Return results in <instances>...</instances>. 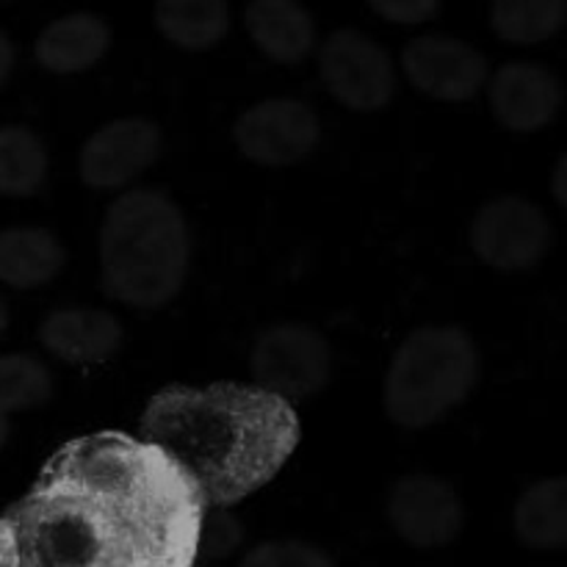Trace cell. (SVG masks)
Listing matches in <instances>:
<instances>
[{"label":"cell","instance_id":"13","mask_svg":"<svg viewBox=\"0 0 567 567\" xmlns=\"http://www.w3.org/2000/svg\"><path fill=\"white\" fill-rule=\"evenodd\" d=\"M39 341L61 363H105L122 347V324L109 310L61 308L44 316L39 324Z\"/></svg>","mask_w":567,"mask_h":567},{"label":"cell","instance_id":"9","mask_svg":"<svg viewBox=\"0 0 567 567\" xmlns=\"http://www.w3.org/2000/svg\"><path fill=\"white\" fill-rule=\"evenodd\" d=\"M402 70L421 94L441 103H468L485 89L487 59L457 37L424 33L404 44Z\"/></svg>","mask_w":567,"mask_h":567},{"label":"cell","instance_id":"21","mask_svg":"<svg viewBox=\"0 0 567 567\" xmlns=\"http://www.w3.org/2000/svg\"><path fill=\"white\" fill-rule=\"evenodd\" d=\"M53 374L31 354H0V413H25L50 402Z\"/></svg>","mask_w":567,"mask_h":567},{"label":"cell","instance_id":"22","mask_svg":"<svg viewBox=\"0 0 567 567\" xmlns=\"http://www.w3.org/2000/svg\"><path fill=\"white\" fill-rule=\"evenodd\" d=\"M238 567H338L327 551L305 540H266L247 551Z\"/></svg>","mask_w":567,"mask_h":567},{"label":"cell","instance_id":"3","mask_svg":"<svg viewBox=\"0 0 567 567\" xmlns=\"http://www.w3.org/2000/svg\"><path fill=\"white\" fill-rule=\"evenodd\" d=\"M192 238L181 208L155 188H136L105 210L100 230V271L111 299L158 310L181 293Z\"/></svg>","mask_w":567,"mask_h":567},{"label":"cell","instance_id":"6","mask_svg":"<svg viewBox=\"0 0 567 567\" xmlns=\"http://www.w3.org/2000/svg\"><path fill=\"white\" fill-rule=\"evenodd\" d=\"M319 72L327 92L349 111H382L396 94L391 53L358 28H341L319 50Z\"/></svg>","mask_w":567,"mask_h":567},{"label":"cell","instance_id":"7","mask_svg":"<svg viewBox=\"0 0 567 567\" xmlns=\"http://www.w3.org/2000/svg\"><path fill=\"white\" fill-rule=\"evenodd\" d=\"M551 221L526 197H496L476 210L468 241L476 258L498 271H526L551 249Z\"/></svg>","mask_w":567,"mask_h":567},{"label":"cell","instance_id":"20","mask_svg":"<svg viewBox=\"0 0 567 567\" xmlns=\"http://www.w3.org/2000/svg\"><path fill=\"white\" fill-rule=\"evenodd\" d=\"M567 0H493L491 25L509 44H543L563 31Z\"/></svg>","mask_w":567,"mask_h":567},{"label":"cell","instance_id":"16","mask_svg":"<svg viewBox=\"0 0 567 567\" xmlns=\"http://www.w3.org/2000/svg\"><path fill=\"white\" fill-rule=\"evenodd\" d=\"M66 264V249L44 227L0 230V282L17 291L48 286Z\"/></svg>","mask_w":567,"mask_h":567},{"label":"cell","instance_id":"2","mask_svg":"<svg viewBox=\"0 0 567 567\" xmlns=\"http://www.w3.org/2000/svg\"><path fill=\"white\" fill-rule=\"evenodd\" d=\"M291 402L258 385H172L150 399L142 441L188 474L205 507H233L269 485L299 446Z\"/></svg>","mask_w":567,"mask_h":567},{"label":"cell","instance_id":"29","mask_svg":"<svg viewBox=\"0 0 567 567\" xmlns=\"http://www.w3.org/2000/svg\"><path fill=\"white\" fill-rule=\"evenodd\" d=\"M6 327H9V308H6V302L0 299V338H3Z\"/></svg>","mask_w":567,"mask_h":567},{"label":"cell","instance_id":"15","mask_svg":"<svg viewBox=\"0 0 567 567\" xmlns=\"http://www.w3.org/2000/svg\"><path fill=\"white\" fill-rule=\"evenodd\" d=\"M111 48V28L103 17L75 11L48 22L33 44L39 66L53 75H75L92 70Z\"/></svg>","mask_w":567,"mask_h":567},{"label":"cell","instance_id":"5","mask_svg":"<svg viewBox=\"0 0 567 567\" xmlns=\"http://www.w3.org/2000/svg\"><path fill=\"white\" fill-rule=\"evenodd\" d=\"M255 385L286 402H299L324 391L332 371V352L316 327L286 321L266 327L249 354Z\"/></svg>","mask_w":567,"mask_h":567},{"label":"cell","instance_id":"10","mask_svg":"<svg viewBox=\"0 0 567 567\" xmlns=\"http://www.w3.org/2000/svg\"><path fill=\"white\" fill-rule=\"evenodd\" d=\"M388 518L408 546L432 551L457 540L465 524V509L457 491L446 480L410 474L393 485Z\"/></svg>","mask_w":567,"mask_h":567},{"label":"cell","instance_id":"18","mask_svg":"<svg viewBox=\"0 0 567 567\" xmlns=\"http://www.w3.org/2000/svg\"><path fill=\"white\" fill-rule=\"evenodd\" d=\"M155 28L181 50H210L230 31L227 0H155Z\"/></svg>","mask_w":567,"mask_h":567},{"label":"cell","instance_id":"26","mask_svg":"<svg viewBox=\"0 0 567 567\" xmlns=\"http://www.w3.org/2000/svg\"><path fill=\"white\" fill-rule=\"evenodd\" d=\"M14 61H17L14 44H11L9 33L0 31V89H3V83L11 78V70H14Z\"/></svg>","mask_w":567,"mask_h":567},{"label":"cell","instance_id":"28","mask_svg":"<svg viewBox=\"0 0 567 567\" xmlns=\"http://www.w3.org/2000/svg\"><path fill=\"white\" fill-rule=\"evenodd\" d=\"M9 432H11V426H9V415L0 413V449H3V446H6V441H9Z\"/></svg>","mask_w":567,"mask_h":567},{"label":"cell","instance_id":"27","mask_svg":"<svg viewBox=\"0 0 567 567\" xmlns=\"http://www.w3.org/2000/svg\"><path fill=\"white\" fill-rule=\"evenodd\" d=\"M563 177H565V158H559L557 169H554V194H557L559 205L565 203V186H563Z\"/></svg>","mask_w":567,"mask_h":567},{"label":"cell","instance_id":"23","mask_svg":"<svg viewBox=\"0 0 567 567\" xmlns=\"http://www.w3.org/2000/svg\"><path fill=\"white\" fill-rule=\"evenodd\" d=\"M244 540V529L227 507H205L203 526H199L197 557L227 559Z\"/></svg>","mask_w":567,"mask_h":567},{"label":"cell","instance_id":"19","mask_svg":"<svg viewBox=\"0 0 567 567\" xmlns=\"http://www.w3.org/2000/svg\"><path fill=\"white\" fill-rule=\"evenodd\" d=\"M48 147L25 125L0 127V197L25 199L44 186Z\"/></svg>","mask_w":567,"mask_h":567},{"label":"cell","instance_id":"11","mask_svg":"<svg viewBox=\"0 0 567 567\" xmlns=\"http://www.w3.org/2000/svg\"><path fill=\"white\" fill-rule=\"evenodd\" d=\"M161 127L142 116L114 120L86 138L78 172L89 188L114 192L136 181L161 155Z\"/></svg>","mask_w":567,"mask_h":567},{"label":"cell","instance_id":"12","mask_svg":"<svg viewBox=\"0 0 567 567\" xmlns=\"http://www.w3.org/2000/svg\"><path fill=\"white\" fill-rule=\"evenodd\" d=\"M487 103L493 120L513 133H537L557 120L563 83L543 64L509 61L487 75Z\"/></svg>","mask_w":567,"mask_h":567},{"label":"cell","instance_id":"14","mask_svg":"<svg viewBox=\"0 0 567 567\" xmlns=\"http://www.w3.org/2000/svg\"><path fill=\"white\" fill-rule=\"evenodd\" d=\"M244 25L255 48L277 64H302L316 48V22L299 0H249Z\"/></svg>","mask_w":567,"mask_h":567},{"label":"cell","instance_id":"4","mask_svg":"<svg viewBox=\"0 0 567 567\" xmlns=\"http://www.w3.org/2000/svg\"><path fill=\"white\" fill-rule=\"evenodd\" d=\"M480 349L463 327H421L393 354L382 404L393 424L426 430L457 410L480 382Z\"/></svg>","mask_w":567,"mask_h":567},{"label":"cell","instance_id":"1","mask_svg":"<svg viewBox=\"0 0 567 567\" xmlns=\"http://www.w3.org/2000/svg\"><path fill=\"white\" fill-rule=\"evenodd\" d=\"M203 513L164 449L97 432L64 443L3 518L17 567H194Z\"/></svg>","mask_w":567,"mask_h":567},{"label":"cell","instance_id":"25","mask_svg":"<svg viewBox=\"0 0 567 567\" xmlns=\"http://www.w3.org/2000/svg\"><path fill=\"white\" fill-rule=\"evenodd\" d=\"M0 567H17L14 532L6 518H0Z\"/></svg>","mask_w":567,"mask_h":567},{"label":"cell","instance_id":"8","mask_svg":"<svg viewBox=\"0 0 567 567\" xmlns=\"http://www.w3.org/2000/svg\"><path fill=\"white\" fill-rule=\"evenodd\" d=\"M236 147L260 166H293L308 158L321 138L319 116L308 103L271 97L238 116Z\"/></svg>","mask_w":567,"mask_h":567},{"label":"cell","instance_id":"30","mask_svg":"<svg viewBox=\"0 0 567 567\" xmlns=\"http://www.w3.org/2000/svg\"><path fill=\"white\" fill-rule=\"evenodd\" d=\"M194 567H197V565H194Z\"/></svg>","mask_w":567,"mask_h":567},{"label":"cell","instance_id":"24","mask_svg":"<svg viewBox=\"0 0 567 567\" xmlns=\"http://www.w3.org/2000/svg\"><path fill=\"white\" fill-rule=\"evenodd\" d=\"M443 0H369L374 14L396 25H421L435 20Z\"/></svg>","mask_w":567,"mask_h":567},{"label":"cell","instance_id":"17","mask_svg":"<svg viewBox=\"0 0 567 567\" xmlns=\"http://www.w3.org/2000/svg\"><path fill=\"white\" fill-rule=\"evenodd\" d=\"M515 537L532 551L567 546V480H540L518 498L513 513Z\"/></svg>","mask_w":567,"mask_h":567}]
</instances>
